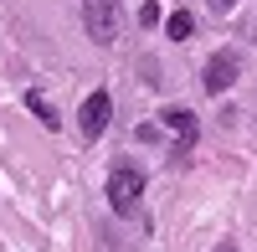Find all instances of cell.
<instances>
[{"label": "cell", "mask_w": 257, "mask_h": 252, "mask_svg": "<svg viewBox=\"0 0 257 252\" xmlns=\"http://www.w3.org/2000/svg\"><path fill=\"white\" fill-rule=\"evenodd\" d=\"M139 201H144V175L134 170V165H118V170L108 175V206H113V216H139Z\"/></svg>", "instance_id": "1"}, {"label": "cell", "mask_w": 257, "mask_h": 252, "mask_svg": "<svg viewBox=\"0 0 257 252\" xmlns=\"http://www.w3.org/2000/svg\"><path fill=\"white\" fill-rule=\"evenodd\" d=\"M82 26H88V36L98 41V47H113L118 26H123L118 0H82Z\"/></svg>", "instance_id": "2"}, {"label": "cell", "mask_w": 257, "mask_h": 252, "mask_svg": "<svg viewBox=\"0 0 257 252\" xmlns=\"http://www.w3.org/2000/svg\"><path fill=\"white\" fill-rule=\"evenodd\" d=\"M108 118H113V98L103 93V88L82 98V113H77V129H82V139H98L103 129H108Z\"/></svg>", "instance_id": "3"}, {"label": "cell", "mask_w": 257, "mask_h": 252, "mask_svg": "<svg viewBox=\"0 0 257 252\" xmlns=\"http://www.w3.org/2000/svg\"><path fill=\"white\" fill-rule=\"evenodd\" d=\"M231 82H237V52H216V57L206 62V72H201V88L211 98H221Z\"/></svg>", "instance_id": "4"}, {"label": "cell", "mask_w": 257, "mask_h": 252, "mask_svg": "<svg viewBox=\"0 0 257 252\" xmlns=\"http://www.w3.org/2000/svg\"><path fill=\"white\" fill-rule=\"evenodd\" d=\"M160 118H165V129L180 139V150H185L190 139H196V113H190V108H165Z\"/></svg>", "instance_id": "5"}, {"label": "cell", "mask_w": 257, "mask_h": 252, "mask_svg": "<svg viewBox=\"0 0 257 252\" xmlns=\"http://www.w3.org/2000/svg\"><path fill=\"white\" fill-rule=\"evenodd\" d=\"M165 31H170V41H185L190 31H196V21H190V11H175V16L165 21Z\"/></svg>", "instance_id": "6"}, {"label": "cell", "mask_w": 257, "mask_h": 252, "mask_svg": "<svg viewBox=\"0 0 257 252\" xmlns=\"http://www.w3.org/2000/svg\"><path fill=\"white\" fill-rule=\"evenodd\" d=\"M26 103H31V113H36V118H41V123H47V129H57V113H52V108H47V103H41V93H31V98H26Z\"/></svg>", "instance_id": "7"}, {"label": "cell", "mask_w": 257, "mask_h": 252, "mask_svg": "<svg viewBox=\"0 0 257 252\" xmlns=\"http://www.w3.org/2000/svg\"><path fill=\"white\" fill-rule=\"evenodd\" d=\"M206 6H211V11H216V16H226L231 6H237V0H206Z\"/></svg>", "instance_id": "8"}, {"label": "cell", "mask_w": 257, "mask_h": 252, "mask_svg": "<svg viewBox=\"0 0 257 252\" xmlns=\"http://www.w3.org/2000/svg\"><path fill=\"white\" fill-rule=\"evenodd\" d=\"M216 252H242V247H237V242H221V247H216Z\"/></svg>", "instance_id": "9"}]
</instances>
